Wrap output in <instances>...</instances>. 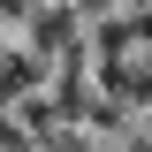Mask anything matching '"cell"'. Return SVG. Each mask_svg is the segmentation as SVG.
<instances>
[{
  "mask_svg": "<svg viewBox=\"0 0 152 152\" xmlns=\"http://www.w3.org/2000/svg\"><path fill=\"white\" fill-rule=\"evenodd\" d=\"M76 8H84V15H107V8H114V0H76Z\"/></svg>",
  "mask_w": 152,
  "mask_h": 152,
  "instance_id": "6da1fadb",
  "label": "cell"
}]
</instances>
